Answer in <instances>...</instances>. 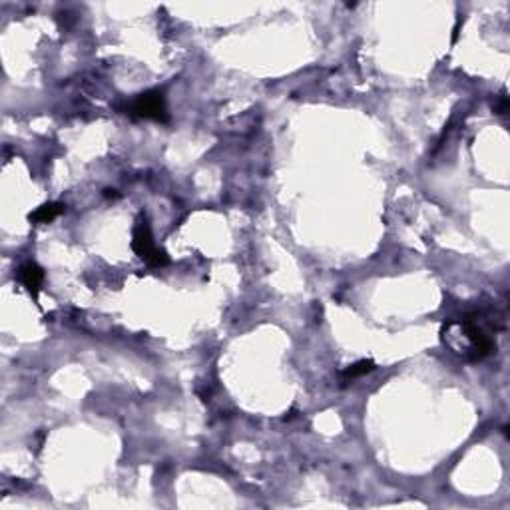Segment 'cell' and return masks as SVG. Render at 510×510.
Returning a JSON list of instances; mask_svg holds the SVG:
<instances>
[{
	"label": "cell",
	"mask_w": 510,
	"mask_h": 510,
	"mask_svg": "<svg viewBox=\"0 0 510 510\" xmlns=\"http://www.w3.org/2000/svg\"><path fill=\"white\" fill-rule=\"evenodd\" d=\"M132 249L150 267H164V265L170 263L168 253L154 243L152 229H150V223L146 220V215H138V220L134 223V229H132Z\"/></svg>",
	"instance_id": "obj_1"
},
{
	"label": "cell",
	"mask_w": 510,
	"mask_h": 510,
	"mask_svg": "<svg viewBox=\"0 0 510 510\" xmlns=\"http://www.w3.org/2000/svg\"><path fill=\"white\" fill-rule=\"evenodd\" d=\"M16 279L24 285L30 297L34 301H38L40 289H42V283H44V269L40 267L38 263L28 262L24 263L18 271H16Z\"/></svg>",
	"instance_id": "obj_3"
},
{
	"label": "cell",
	"mask_w": 510,
	"mask_h": 510,
	"mask_svg": "<svg viewBox=\"0 0 510 510\" xmlns=\"http://www.w3.org/2000/svg\"><path fill=\"white\" fill-rule=\"evenodd\" d=\"M60 213H64V204L50 201V204L40 206L36 211H32V213L28 215V220L34 223H50V222H54V220H56Z\"/></svg>",
	"instance_id": "obj_4"
},
{
	"label": "cell",
	"mask_w": 510,
	"mask_h": 510,
	"mask_svg": "<svg viewBox=\"0 0 510 510\" xmlns=\"http://www.w3.org/2000/svg\"><path fill=\"white\" fill-rule=\"evenodd\" d=\"M128 114L132 118L154 120V122H168V108H166V96L162 90H148L140 94L130 106Z\"/></svg>",
	"instance_id": "obj_2"
},
{
	"label": "cell",
	"mask_w": 510,
	"mask_h": 510,
	"mask_svg": "<svg viewBox=\"0 0 510 510\" xmlns=\"http://www.w3.org/2000/svg\"><path fill=\"white\" fill-rule=\"evenodd\" d=\"M507 110H509V98H507V96H502V98H500V102L495 106V114H507Z\"/></svg>",
	"instance_id": "obj_6"
},
{
	"label": "cell",
	"mask_w": 510,
	"mask_h": 510,
	"mask_svg": "<svg viewBox=\"0 0 510 510\" xmlns=\"http://www.w3.org/2000/svg\"><path fill=\"white\" fill-rule=\"evenodd\" d=\"M373 369H375V361L373 359H361V361H357V363L349 365L343 371V375H341L343 385H347L349 381L357 379V377H363L367 373H371Z\"/></svg>",
	"instance_id": "obj_5"
}]
</instances>
